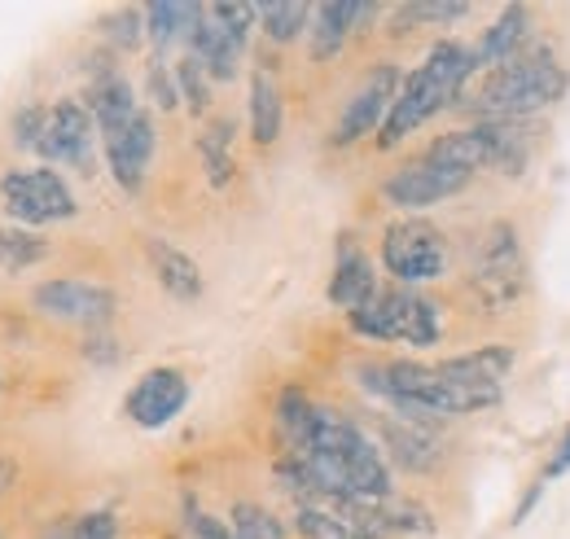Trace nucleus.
Here are the masks:
<instances>
[{
  "instance_id": "1",
  "label": "nucleus",
  "mask_w": 570,
  "mask_h": 539,
  "mask_svg": "<svg viewBox=\"0 0 570 539\" xmlns=\"http://www.w3.org/2000/svg\"><path fill=\"white\" fill-rule=\"evenodd\" d=\"M289 452L316 478L321 509H330L334 500H368V504L391 500V465H386L382 448L356 421H347L334 408L316 404V416H312L303 443Z\"/></svg>"
},
{
  "instance_id": "2",
  "label": "nucleus",
  "mask_w": 570,
  "mask_h": 539,
  "mask_svg": "<svg viewBox=\"0 0 570 539\" xmlns=\"http://www.w3.org/2000/svg\"><path fill=\"white\" fill-rule=\"evenodd\" d=\"M356 382L391 404L409 421H443V416H465L500 404V391H474L461 382H448L439 364H417V360H382V364H360Z\"/></svg>"
},
{
  "instance_id": "3",
  "label": "nucleus",
  "mask_w": 570,
  "mask_h": 539,
  "mask_svg": "<svg viewBox=\"0 0 570 539\" xmlns=\"http://www.w3.org/2000/svg\"><path fill=\"white\" fill-rule=\"evenodd\" d=\"M474 70H479L474 49H465L456 40H439L426 53V62L404 75V88H400V97L391 106V119L377 133V145L382 149H395L400 140H409L426 119H434L439 110H448L465 92V84L474 79Z\"/></svg>"
},
{
  "instance_id": "4",
  "label": "nucleus",
  "mask_w": 570,
  "mask_h": 539,
  "mask_svg": "<svg viewBox=\"0 0 570 539\" xmlns=\"http://www.w3.org/2000/svg\"><path fill=\"white\" fill-rule=\"evenodd\" d=\"M570 88V75L549 49L522 53L504 67H492L479 75L470 106L479 119H527L553 101H562Z\"/></svg>"
},
{
  "instance_id": "5",
  "label": "nucleus",
  "mask_w": 570,
  "mask_h": 539,
  "mask_svg": "<svg viewBox=\"0 0 570 539\" xmlns=\"http://www.w3.org/2000/svg\"><path fill=\"white\" fill-rule=\"evenodd\" d=\"M426 158L456 167L465 176H474V171L518 176V171H527V158H531V128L522 119H479L461 133L430 140Z\"/></svg>"
},
{
  "instance_id": "6",
  "label": "nucleus",
  "mask_w": 570,
  "mask_h": 539,
  "mask_svg": "<svg viewBox=\"0 0 570 539\" xmlns=\"http://www.w3.org/2000/svg\"><path fill=\"white\" fill-rule=\"evenodd\" d=\"M531 285V264L522 251V233L513 219H497L483 233V246L474 255V272H470V290L483 303L488 316H509L518 312V303L527 298Z\"/></svg>"
},
{
  "instance_id": "7",
  "label": "nucleus",
  "mask_w": 570,
  "mask_h": 539,
  "mask_svg": "<svg viewBox=\"0 0 570 539\" xmlns=\"http://www.w3.org/2000/svg\"><path fill=\"white\" fill-rule=\"evenodd\" d=\"M347 325L368 342H409V346H434L443 334L439 307L426 294L409 290V285H391L377 290L373 303H364L360 312L347 316Z\"/></svg>"
},
{
  "instance_id": "8",
  "label": "nucleus",
  "mask_w": 570,
  "mask_h": 539,
  "mask_svg": "<svg viewBox=\"0 0 570 539\" xmlns=\"http://www.w3.org/2000/svg\"><path fill=\"white\" fill-rule=\"evenodd\" d=\"M382 268L395 276V285H426L448 272V237L430 219H395L382 233Z\"/></svg>"
},
{
  "instance_id": "9",
  "label": "nucleus",
  "mask_w": 570,
  "mask_h": 539,
  "mask_svg": "<svg viewBox=\"0 0 570 539\" xmlns=\"http://www.w3.org/2000/svg\"><path fill=\"white\" fill-rule=\"evenodd\" d=\"M0 206L13 224L40 228L53 219H71L75 194L67 189V180L53 167H36V171H4L0 176Z\"/></svg>"
},
{
  "instance_id": "10",
  "label": "nucleus",
  "mask_w": 570,
  "mask_h": 539,
  "mask_svg": "<svg viewBox=\"0 0 570 539\" xmlns=\"http://www.w3.org/2000/svg\"><path fill=\"white\" fill-rule=\"evenodd\" d=\"M31 303L53 316V321H71V325H88V330H101L110 325V316L119 312V298L115 290L97 285V281H75V276H58V281H40L31 290Z\"/></svg>"
},
{
  "instance_id": "11",
  "label": "nucleus",
  "mask_w": 570,
  "mask_h": 539,
  "mask_svg": "<svg viewBox=\"0 0 570 539\" xmlns=\"http://www.w3.org/2000/svg\"><path fill=\"white\" fill-rule=\"evenodd\" d=\"M400 88H404L400 67L377 62V67L364 75V84L352 92V101H347V110H343V119L334 128V145H356L364 136L382 133V124L391 119V106H395Z\"/></svg>"
},
{
  "instance_id": "12",
  "label": "nucleus",
  "mask_w": 570,
  "mask_h": 539,
  "mask_svg": "<svg viewBox=\"0 0 570 539\" xmlns=\"http://www.w3.org/2000/svg\"><path fill=\"white\" fill-rule=\"evenodd\" d=\"M474 176L456 171V167H443L434 158H417V163H404L400 171H391L382 180V198L400 210H426V206H439L448 198H456Z\"/></svg>"
},
{
  "instance_id": "13",
  "label": "nucleus",
  "mask_w": 570,
  "mask_h": 539,
  "mask_svg": "<svg viewBox=\"0 0 570 539\" xmlns=\"http://www.w3.org/2000/svg\"><path fill=\"white\" fill-rule=\"evenodd\" d=\"M92 136H97V124L88 115V106L79 101H58L49 115H45V133H40V145L36 154L45 163H62V167H75V171H92Z\"/></svg>"
},
{
  "instance_id": "14",
  "label": "nucleus",
  "mask_w": 570,
  "mask_h": 539,
  "mask_svg": "<svg viewBox=\"0 0 570 539\" xmlns=\"http://www.w3.org/2000/svg\"><path fill=\"white\" fill-rule=\"evenodd\" d=\"M189 404V378L180 369H149L137 378V386L128 391L124 412L141 425V430H163L171 425Z\"/></svg>"
},
{
  "instance_id": "15",
  "label": "nucleus",
  "mask_w": 570,
  "mask_h": 539,
  "mask_svg": "<svg viewBox=\"0 0 570 539\" xmlns=\"http://www.w3.org/2000/svg\"><path fill=\"white\" fill-rule=\"evenodd\" d=\"M101 145H106V163H110V176L119 180V189L137 194L145 185L149 163H154V119L141 110L124 133L101 136Z\"/></svg>"
},
{
  "instance_id": "16",
  "label": "nucleus",
  "mask_w": 570,
  "mask_h": 539,
  "mask_svg": "<svg viewBox=\"0 0 570 539\" xmlns=\"http://www.w3.org/2000/svg\"><path fill=\"white\" fill-rule=\"evenodd\" d=\"M382 4H360V0H325L312 4V58L330 62L343 53V45L352 40V31H360L368 18H377Z\"/></svg>"
},
{
  "instance_id": "17",
  "label": "nucleus",
  "mask_w": 570,
  "mask_h": 539,
  "mask_svg": "<svg viewBox=\"0 0 570 539\" xmlns=\"http://www.w3.org/2000/svg\"><path fill=\"white\" fill-rule=\"evenodd\" d=\"M377 272L368 264V255L356 246V237L352 233H343V242H338V259H334V276H330V303L334 307H343L347 316L360 312L364 303H373L377 298Z\"/></svg>"
},
{
  "instance_id": "18",
  "label": "nucleus",
  "mask_w": 570,
  "mask_h": 539,
  "mask_svg": "<svg viewBox=\"0 0 570 539\" xmlns=\"http://www.w3.org/2000/svg\"><path fill=\"white\" fill-rule=\"evenodd\" d=\"M88 115H92V124H97V136L124 133V128L141 115L132 84H128L119 70H110V67L97 70L92 84H88Z\"/></svg>"
},
{
  "instance_id": "19",
  "label": "nucleus",
  "mask_w": 570,
  "mask_h": 539,
  "mask_svg": "<svg viewBox=\"0 0 570 539\" xmlns=\"http://www.w3.org/2000/svg\"><path fill=\"white\" fill-rule=\"evenodd\" d=\"M145 259L154 268V281L176 298V303H198L207 281L194 255H185L180 246H171L167 237H145Z\"/></svg>"
},
{
  "instance_id": "20",
  "label": "nucleus",
  "mask_w": 570,
  "mask_h": 539,
  "mask_svg": "<svg viewBox=\"0 0 570 539\" xmlns=\"http://www.w3.org/2000/svg\"><path fill=\"white\" fill-rule=\"evenodd\" d=\"M527 36H531V9H527V4H504L497 22L483 31V40L474 45L479 70L504 67V62L522 58V53H527Z\"/></svg>"
},
{
  "instance_id": "21",
  "label": "nucleus",
  "mask_w": 570,
  "mask_h": 539,
  "mask_svg": "<svg viewBox=\"0 0 570 539\" xmlns=\"http://www.w3.org/2000/svg\"><path fill=\"white\" fill-rule=\"evenodd\" d=\"M509 369H513V346H504V342L452 355V360L439 364V373L448 382H461V386H474V391H504Z\"/></svg>"
},
{
  "instance_id": "22",
  "label": "nucleus",
  "mask_w": 570,
  "mask_h": 539,
  "mask_svg": "<svg viewBox=\"0 0 570 539\" xmlns=\"http://www.w3.org/2000/svg\"><path fill=\"white\" fill-rule=\"evenodd\" d=\"M242 53H246V45L233 40V36L212 18V9L203 4V9H198V22H194V31H189V58H198L212 79H233Z\"/></svg>"
},
{
  "instance_id": "23",
  "label": "nucleus",
  "mask_w": 570,
  "mask_h": 539,
  "mask_svg": "<svg viewBox=\"0 0 570 539\" xmlns=\"http://www.w3.org/2000/svg\"><path fill=\"white\" fill-rule=\"evenodd\" d=\"M386 448H391V457H395L404 470H417V473L434 470L439 457H443V443H439L434 425H426V421H409V416L386 421Z\"/></svg>"
},
{
  "instance_id": "24",
  "label": "nucleus",
  "mask_w": 570,
  "mask_h": 539,
  "mask_svg": "<svg viewBox=\"0 0 570 539\" xmlns=\"http://www.w3.org/2000/svg\"><path fill=\"white\" fill-rule=\"evenodd\" d=\"M285 124V106H282V88L268 70H255L250 75V136L255 145H277Z\"/></svg>"
},
{
  "instance_id": "25",
  "label": "nucleus",
  "mask_w": 570,
  "mask_h": 539,
  "mask_svg": "<svg viewBox=\"0 0 570 539\" xmlns=\"http://www.w3.org/2000/svg\"><path fill=\"white\" fill-rule=\"evenodd\" d=\"M198 9L203 4H180V0L145 4V36L154 40V49H167L176 40H189V31L198 22Z\"/></svg>"
},
{
  "instance_id": "26",
  "label": "nucleus",
  "mask_w": 570,
  "mask_h": 539,
  "mask_svg": "<svg viewBox=\"0 0 570 539\" xmlns=\"http://www.w3.org/2000/svg\"><path fill=\"white\" fill-rule=\"evenodd\" d=\"M198 158H203V167H207V185H212V189H228V185H233L237 163H233V124H228V119L207 124V133L198 136Z\"/></svg>"
},
{
  "instance_id": "27",
  "label": "nucleus",
  "mask_w": 570,
  "mask_h": 539,
  "mask_svg": "<svg viewBox=\"0 0 570 539\" xmlns=\"http://www.w3.org/2000/svg\"><path fill=\"white\" fill-rule=\"evenodd\" d=\"M307 27H312V4H303V0H268V4H259V31L273 45L298 40Z\"/></svg>"
},
{
  "instance_id": "28",
  "label": "nucleus",
  "mask_w": 570,
  "mask_h": 539,
  "mask_svg": "<svg viewBox=\"0 0 570 539\" xmlns=\"http://www.w3.org/2000/svg\"><path fill=\"white\" fill-rule=\"evenodd\" d=\"M45 255H49V242H45V237H31L27 228L0 224V268L4 272L31 268V264H40Z\"/></svg>"
},
{
  "instance_id": "29",
  "label": "nucleus",
  "mask_w": 570,
  "mask_h": 539,
  "mask_svg": "<svg viewBox=\"0 0 570 539\" xmlns=\"http://www.w3.org/2000/svg\"><path fill=\"white\" fill-rule=\"evenodd\" d=\"M312 416H316V404H312L298 386H285L282 395H277V430L285 434V443H289V448H298V443H303V434H307Z\"/></svg>"
},
{
  "instance_id": "30",
  "label": "nucleus",
  "mask_w": 570,
  "mask_h": 539,
  "mask_svg": "<svg viewBox=\"0 0 570 539\" xmlns=\"http://www.w3.org/2000/svg\"><path fill=\"white\" fill-rule=\"evenodd\" d=\"M228 518H233V522H228L233 539H285L282 522H277L264 504L242 500V504H233V513H228Z\"/></svg>"
},
{
  "instance_id": "31",
  "label": "nucleus",
  "mask_w": 570,
  "mask_h": 539,
  "mask_svg": "<svg viewBox=\"0 0 570 539\" xmlns=\"http://www.w3.org/2000/svg\"><path fill=\"white\" fill-rule=\"evenodd\" d=\"M465 13H470L465 0H417V4H400L395 9V31H413V22H456Z\"/></svg>"
},
{
  "instance_id": "32",
  "label": "nucleus",
  "mask_w": 570,
  "mask_h": 539,
  "mask_svg": "<svg viewBox=\"0 0 570 539\" xmlns=\"http://www.w3.org/2000/svg\"><path fill=\"white\" fill-rule=\"evenodd\" d=\"M176 88H180V97H185V106L194 115H203L212 106V75L203 70L198 58H180L176 62Z\"/></svg>"
},
{
  "instance_id": "33",
  "label": "nucleus",
  "mask_w": 570,
  "mask_h": 539,
  "mask_svg": "<svg viewBox=\"0 0 570 539\" xmlns=\"http://www.w3.org/2000/svg\"><path fill=\"white\" fill-rule=\"evenodd\" d=\"M212 9V18L233 36V40H250V27L259 22V4H250V0H219V4H207Z\"/></svg>"
},
{
  "instance_id": "34",
  "label": "nucleus",
  "mask_w": 570,
  "mask_h": 539,
  "mask_svg": "<svg viewBox=\"0 0 570 539\" xmlns=\"http://www.w3.org/2000/svg\"><path fill=\"white\" fill-rule=\"evenodd\" d=\"M101 27H106V36H110L119 49H137L145 36V9H119V13H110Z\"/></svg>"
},
{
  "instance_id": "35",
  "label": "nucleus",
  "mask_w": 570,
  "mask_h": 539,
  "mask_svg": "<svg viewBox=\"0 0 570 539\" xmlns=\"http://www.w3.org/2000/svg\"><path fill=\"white\" fill-rule=\"evenodd\" d=\"M149 97H154L158 110H176V101H180L176 70H167L163 62H154V67H149Z\"/></svg>"
},
{
  "instance_id": "36",
  "label": "nucleus",
  "mask_w": 570,
  "mask_h": 539,
  "mask_svg": "<svg viewBox=\"0 0 570 539\" xmlns=\"http://www.w3.org/2000/svg\"><path fill=\"white\" fill-rule=\"evenodd\" d=\"M45 115H49V110H40V106H27V110H18V115H13V140H18L22 149H36V145H40Z\"/></svg>"
},
{
  "instance_id": "37",
  "label": "nucleus",
  "mask_w": 570,
  "mask_h": 539,
  "mask_svg": "<svg viewBox=\"0 0 570 539\" xmlns=\"http://www.w3.org/2000/svg\"><path fill=\"white\" fill-rule=\"evenodd\" d=\"M189 539H233V531L219 522V518H212V513H203V509H194V500H189Z\"/></svg>"
},
{
  "instance_id": "38",
  "label": "nucleus",
  "mask_w": 570,
  "mask_h": 539,
  "mask_svg": "<svg viewBox=\"0 0 570 539\" xmlns=\"http://www.w3.org/2000/svg\"><path fill=\"white\" fill-rule=\"evenodd\" d=\"M570 473V425L562 430V439H558V448H553V457H549V465H544V482H553V478H562Z\"/></svg>"
},
{
  "instance_id": "39",
  "label": "nucleus",
  "mask_w": 570,
  "mask_h": 539,
  "mask_svg": "<svg viewBox=\"0 0 570 539\" xmlns=\"http://www.w3.org/2000/svg\"><path fill=\"white\" fill-rule=\"evenodd\" d=\"M83 355H88V360H97V364H115V360H119V346H115V337L97 334V337H88V342H83Z\"/></svg>"
}]
</instances>
